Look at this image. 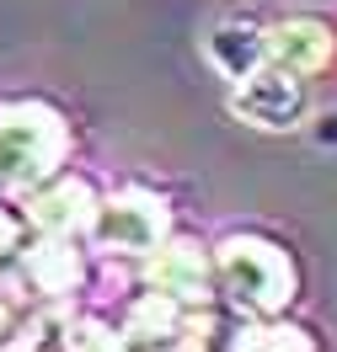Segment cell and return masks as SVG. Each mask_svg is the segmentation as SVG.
I'll use <instances>...</instances> for the list:
<instances>
[{"label": "cell", "instance_id": "cell-7", "mask_svg": "<svg viewBox=\"0 0 337 352\" xmlns=\"http://www.w3.org/2000/svg\"><path fill=\"white\" fill-rule=\"evenodd\" d=\"M32 224H43V230H54V235H65V230H75V224L96 219V198H91L86 182H54V187H43L38 198H32Z\"/></svg>", "mask_w": 337, "mask_h": 352}, {"label": "cell", "instance_id": "cell-3", "mask_svg": "<svg viewBox=\"0 0 337 352\" xmlns=\"http://www.w3.org/2000/svg\"><path fill=\"white\" fill-rule=\"evenodd\" d=\"M230 107H236V118H247L257 129H294L305 118V107H311V91L300 80V69L268 65V69H257L252 80L236 86Z\"/></svg>", "mask_w": 337, "mask_h": 352}, {"label": "cell", "instance_id": "cell-2", "mask_svg": "<svg viewBox=\"0 0 337 352\" xmlns=\"http://www.w3.org/2000/svg\"><path fill=\"white\" fill-rule=\"evenodd\" d=\"M220 278L230 283V294L241 305H257V309L284 305V288L294 283L284 251L268 241H252V235H230L220 245Z\"/></svg>", "mask_w": 337, "mask_h": 352}, {"label": "cell", "instance_id": "cell-1", "mask_svg": "<svg viewBox=\"0 0 337 352\" xmlns=\"http://www.w3.org/2000/svg\"><path fill=\"white\" fill-rule=\"evenodd\" d=\"M70 133L65 118L48 112L43 102H11L0 107V182H43L59 155H65Z\"/></svg>", "mask_w": 337, "mask_h": 352}, {"label": "cell", "instance_id": "cell-6", "mask_svg": "<svg viewBox=\"0 0 337 352\" xmlns=\"http://www.w3.org/2000/svg\"><path fill=\"white\" fill-rule=\"evenodd\" d=\"M268 54H273V65H284V69H321L327 59H332V32L321 22H278L268 27Z\"/></svg>", "mask_w": 337, "mask_h": 352}, {"label": "cell", "instance_id": "cell-5", "mask_svg": "<svg viewBox=\"0 0 337 352\" xmlns=\"http://www.w3.org/2000/svg\"><path fill=\"white\" fill-rule=\"evenodd\" d=\"M268 32H257V27L247 22H220L214 32H209V65L220 69L225 80H252L257 69H268Z\"/></svg>", "mask_w": 337, "mask_h": 352}, {"label": "cell", "instance_id": "cell-4", "mask_svg": "<svg viewBox=\"0 0 337 352\" xmlns=\"http://www.w3.org/2000/svg\"><path fill=\"white\" fill-rule=\"evenodd\" d=\"M166 235V203L150 192H118L96 208V241L112 251H156Z\"/></svg>", "mask_w": 337, "mask_h": 352}]
</instances>
